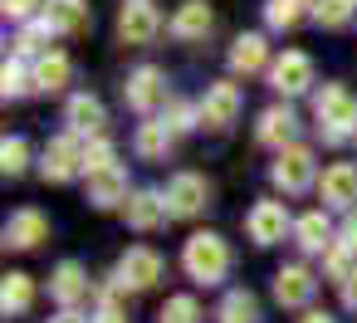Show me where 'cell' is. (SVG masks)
Segmentation results:
<instances>
[{
  "label": "cell",
  "instance_id": "obj_24",
  "mask_svg": "<svg viewBox=\"0 0 357 323\" xmlns=\"http://www.w3.org/2000/svg\"><path fill=\"white\" fill-rule=\"evenodd\" d=\"M132 147H137V157H147V162H167L172 147H176V133L167 128V118H162V123H142L137 137H132Z\"/></svg>",
  "mask_w": 357,
  "mask_h": 323
},
{
  "label": "cell",
  "instance_id": "obj_3",
  "mask_svg": "<svg viewBox=\"0 0 357 323\" xmlns=\"http://www.w3.org/2000/svg\"><path fill=\"white\" fill-rule=\"evenodd\" d=\"M269 181H274V191H284V196L308 191V186L318 181V162H313V152H308L303 142L284 147V152L274 157V167H269Z\"/></svg>",
  "mask_w": 357,
  "mask_h": 323
},
{
  "label": "cell",
  "instance_id": "obj_27",
  "mask_svg": "<svg viewBox=\"0 0 357 323\" xmlns=\"http://www.w3.org/2000/svg\"><path fill=\"white\" fill-rule=\"evenodd\" d=\"M50 20L40 15V20H30V25H20L15 30V59H45L50 54Z\"/></svg>",
  "mask_w": 357,
  "mask_h": 323
},
{
  "label": "cell",
  "instance_id": "obj_36",
  "mask_svg": "<svg viewBox=\"0 0 357 323\" xmlns=\"http://www.w3.org/2000/svg\"><path fill=\"white\" fill-rule=\"evenodd\" d=\"M40 6H45V0H0V10H6V20H15V25H30Z\"/></svg>",
  "mask_w": 357,
  "mask_h": 323
},
{
  "label": "cell",
  "instance_id": "obj_26",
  "mask_svg": "<svg viewBox=\"0 0 357 323\" xmlns=\"http://www.w3.org/2000/svg\"><path fill=\"white\" fill-rule=\"evenodd\" d=\"M69 74H74V64H69V54H59V50H50L45 59H35V89H40V93H64V89H69Z\"/></svg>",
  "mask_w": 357,
  "mask_h": 323
},
{
  "label": "cell",
  "instance_id": "obj_1",
  "mask_svg": "<svg viewBox=\"0 0 357 323\" xmlns=\"http://www.w3.org/2000/svg\"><path fill=\"white\" fill-rule=\"evenodd\" d=\"M313 118H318L323 142L357 137V98H352V89L347 84H323L313 93Z\"/></svg>",
  "mask_w": 357,
  "mask_h": 323
},
{
  "label": "cell",
  "instance_id": "obj_14",
  "mask_svg": "<svg viewBox=\"0 0 357 323\" xmlns=\"http://www.w3.org/2000/svg\"><path fill=\"white\" fill-rule=\"evenodd\" d=\"M313 294H318V274H313L308 264H284V269L274 274V299H279L284 308H308Z\"/></svg>",
  "mask_w": 357,
  "mask_h": 323
},
{
  "label": "cell",
  "instance_id": "obj_25",
  "mask_svg": "<svg viewBox=\"0 0 357 323\" xmlns=\"http://www.w3.org/2000/svg\"><path fill=\"white\" fill-rule=\"evenodd\" d=\"M35 308V279L30 274H6V284H0V313L6 318H20V313H30Z\"/></svg>",
  "mask_w": 357,
  "mask_h": 323
},
{
  "label": "cell",
  "instance_id": "obj_35",
  "mask_svg": "<svg viewBox=\"0 0 357 323\" xmlns=\"http://www.w3.org/2000/svg\"><path fill=\"white\" fill-rule=\"evenodd\" d=\"M113 162H118L113 142H108V137H93L89 152H84V172H98V167H113Z\"/></svg>",
  "mask_w": 357,
  "mask_h": 323
},
{
  "label": "cell",
  "instance_id": "obj_40",
  "mask_svg": "<svg viewBox=\"0 0 357 323\" xmlns=\"http://www.w3.org/2000/svg\"><path fill=\"white\" fill-rule=\"evenodd\" d=\"M298 323H333V313H318V308H308V313H303Z\"/></svg>",
  "mask_w": 357,
  "mask_h": 323
},
{
  "label": "cell",
  "instance_id": "obj_18",
  "mask_svg": "<svg viewBox=\"0 0 357 323\" xmlns=\"http://www.w3.org/2000/svg\"><path fill=\"white\" fill-rule=\"evenodd\" d=\"M123 216H128L132 230H157V225L172 216V211H167V191H132L128 206H123Z\"/></svg>",
  "mask_w": 357,
  "mask_h": 323
},
{
  "label": "cell",
  "instance_id": "obj_7",
  "mask_svg": "<svg viewBox=\"0 0 357 323\" xmlns=\"http://www.w3.org/2000/svg\"><path fill=\"white\" fill-rule=\"evenodd\" d=\"M162 35V10L152 0H123L118 10V40L123 45H152Z\"/></svg>",
  "mask_w": 357,
  "mask_h": 323
},
{
  "label": "cell",
  "instance_id": "obj_31",
  "mask_svg": "<svg viewBox=\"0 0 357 323\" xmlns=\"http://www.w3.org/2000/svg\"><path fill=\"white\" fill-rule=\"evenodd\" d=\"M303 20V6L298 0H264V25L269 30H294Z\"/></svg>",
  "mask_w": 357,
  "mask_h": 323
},
{
  "label": "cell",
  "instance_id": "obj_15",
  "mask_svg": "<svg viewBox=\"0 0 357 323\" xmlns=\"http://www.w3.org/2000/svg\"><path fill=\"white\" fill-rule=\"evenodd\" d=\"M64 123H69V133L74 137H103V128H108V108H103V98H93V93H74L69 98V108H64Z\"/></svg>",
  "mask_w": 357,
  "mask_h": 323
},
{
  "label": "cell",
  "instance_id": "obj_11",
  "mask_svg": "<svg viewBox=\"0 0 357 323\" xmlns=\"http://www.w3.org/2000/svg\"><path fill=\"white\" fill-rule=\"evenodd\" d=\"M269 84H274L284 98L308 93V89H313V59H308L303 50H284V54L274 59V69H269Z\"/></svg>",
  "mask_w": 357,
  "mask_h": 323
},
{
  "label": "cell",
  "instance_id": "obj_9",
  "mask_svg": "<svg viewBox=\"0 0 357 323\" xmlns=\"http://www.w3.org/2000/svg\"><path fill=\"white\" fill-rule=\"evenodd\" d=\"M284 230H294V216H289L284 201H255V206H250V216H245V235H250L255 245H279Z\"/></svg>",
  "mask_w": 357,
  "mask_h": 323
},
{
  "label": "cell",
  "instance_id": "obj_28",
  "mask_svg": "<svg viewBox=\"0 0 357 323\" xmlns=\"http://www.w3.org/2000/svg\"><path fill=\"white\" fill-rule=\"evenodd\" d=\"M215 318L220 323H259V303H255L250 289H235V294H225V303H220Z\"/></svg>",
  "mask_w": 357,
  "mask_h": 323
},
{
  "label": "cell",
  "instance_id": "obj_29",
  "mask_svg": "<svg viewBox=\"0 0 357 323\" xmlns=\"http://www.w3.org/2000/svg\"><path fill=\"white\" fill-rule=\"evenodd\" d=\"M352 15H357V0H318V10H313V20L323 30H347Z\"/></svg>",
  "mask_w": 357,
  "mask_h": 323
},
{
  "label": "cell",
  "instance_id": "obj_21",
  "mask_svg": "<svg viewBox=\"0 0 357 323\" xmlns=\"http://www.w3.org/2000/svg\"><path fill=\"white\" fill-rule=\"evenodd\" d=\"M294 240H298V250H308V255H328V245L337 240V230H333V220H328L323 211H308V216L294 220Z\"/></svg>",
  "mask_w": 357,
  "mask_h": 323
},
{
  "label": "cell",
  "instance_id": "obj_17",
  "mask_svg": "<svg viewBox=\"0 0 357 323\" xmlns=\"http://www.w3.org/2000/svg\"><path fill=\"white\" fill-rule=\"evenodd\" d=\"M294 133H298V118H294L289 103H269V108L259 113V123H255V137H259L264 147H274V152L294 147Z\"/></svg>",
  "mask_w": 357,
  "mask_h": 323
},
{
  "label": "cell",
  "instance_id": "obj_39",
  "mask_svg": "<svg viewBox=\"0 0 357 323\" xmlns=\"http://www.w3.org/2000/svg\"><path fill=\"white\" fill-rule=\"evenodd\" d=\"M93 323H128V313H118V308H98Z\"/></svg>",
  "mask_w": 357,
  "mask_h": 323
},
{
  "label": "cell",
  "instance_id": "obj_10",
  "mask_svg": "<svg viewBox=\"0 0 357 323\" xmlns=\"http://www.w3.org/2000/svg\"><path fill=\"white\" fill-rule=\"evenodd\" d=\"M162 255L152 250V245H132L123 260H118V269H113V279L123 284V289H152L157 279H162Z\"/></svg>",
  "mask_w": 357,
  "mask_h": 323
},
{
  "label": "cell",
  "instance_id": "obj_37",
  "mask_svg": "<svg viewBox=\"0 0 357 323\" xmlns=\"http://www.w3.org/2000/svg\"><path fill=\"white\" fill-rule=\"evenodd\" d=\"M337 289H342V303H347V308H357V269H352V274H347Z\"/></svg>",
  "mask_w": 357,
  "mask_h": 323
},
{
  "label": "cell",
  "instance_id": "obj_6",
  "mask_svg": "<svg viewBox=\"0 0 357 323\" xmlns=\"http://www.w3.org/2000/svg\"><path fill=\"white\" fill-rule=\"evenodd\" d=\"M84 142L74 137V133H59V137H50V147H45V157H40V172H45V181H74L79 172H84Z\"/></svg>",
  "mask_w": 357,
  "mask_h": 323
},
{
  "label": "cell",
  "instance_id": "obj_34",
  "mask_svg": "<svg viewBox=\"0 0 357 323\" xmlns=\"http://www.w3.org/2000/svg\"><path fill=\"white\" fill-rule=\"evenodd\" d=\"M167 128L172 133H191V128H201V108H191V103H167Z\"/></svg>",
  "mask_w": 357,
  "mask_h": 323
},
{
  "label": "cell",
  "instance_id": "obj_4",
  "mask_svg": "<svg viewBox=\"0 0 357 323\" xmlns=\"http://www.w3.org/2000/svg\"><path fill=\"white\" fill-rule=\"evenodd\" d=\"M123 98H128V108H132V113L152 118L162 103H172V98H167V74H162L157 64L132 69V74H128V84H123Z\"/></svg>",
  "mask_w": 357,
  "mask_h": 323
},
{
  "label": "cell",
  "instance_id": "obj_41",
  "mask_svg": "<svg viewBox=\"0 0 357 323\" xmlns=\"http://www.w3.org/2000/svg\"><path fill=\"white\" fill-rule=\"evenodd\" d=\"M298 6H313V10H318V0H298Z\"/></svg>",
  "mask_w": 357,
  "mask_h": 323
},
{
  "label": "cell",
  "instance_id": "obj_22",
  "mask_svg": "<svg viewBox=\"0 0 357 323\" xmlns=\"http://www.w3.org/2000/svg\"><path fill=\"white\" fill-rule=\"evenodd\" d=\"M172 40H181V45H191V40H206L211 35V6L206 0H186V6L172 15Z\"/></svg>",
  "mask_w": 357,
  "mask_h": 323
},
{
  "label": "cell",
  "instance_id": "obj_12",
  "mask_svg": "<svg viewBox=\"0 0 357 323\" xmlns=\"http://www.w3.org/2000/svg\"><path fill=\"white\" fill-rule=\"evenodd\" d=\"M84 186H89V201H93L98 211L128 206V167H123V162L98 167V172H84Z\"/></svg>",
  "mask_w": 357,
  "mask_h": 323
},
{
  "label": "cell",
  "instance_id": "obj_5",
  "mask_svg": "<svg viewBox=\"0 0 357 323\" xmlns=\"http://www.w3.org/2000/svg\"><path fill=\"white\" fill-rule=\"evenodd\" d=\"M211 206V181L201 176V172H176L172 181H167V211L176 216V220H191V216H201Z\"/></svg>",
  "mask_w": 357,
  "mask_h": 323
},
{
  "label": "cell",
  "instance_id": "obj_19",
  "mask_svg": "<svg viewBox=\"0 0 357 323\" xmlns=\"http://www.w3.org/2000/svg\"><path fill=\"white\" fill-rule=\"evenodd\" d=\"M89 289H93V284H89V269H84L79 260H64V264L50 274V294H54L64 308H74L79 299H89Z\"/></svg>",
  "mask_w": 357,
  "mask_h": 323
},
{
  "label": "cell",
  "instance_id": "obj_2",
  "mask_svg": "<svg viewBox=\"0 0 357 323\" xmlns=\"http://www.w3.org/2000/svg\"><path fill=\"white\" fill-rule=\"evenodd\" d=\"M181 264H186V274L196 279V284H220L225 274H230V245H225V235H215V230H196L186 245H181Z\"/></svg>",
  "mask_w": 357,
  "mask_h": 323
},
{
  "label": "cell",
  "instance_id": "obj_33",
  "mask_svg": "<svg viewBox=\"0 0 357 323\" xmlns=\"http://www.w3.org/2000/svg\"><path fill=\"white\" fill-rule=\"evenodd\" d=\"M162 323H201V303L191 294H176L162 303Z\"/></svg>",
  "mask_w": 357,
  "mask_h": 323
},
{
  "label": "cell",
  "instance_id": "obj_23",
  "mask_svg": "<svg viewBox=\"0 0 357 323\" xmlns=\"http://www.w3.org/2000/svg\"><path fill=\"white\" fill-rule=\"evenodd\" d=\"M230 69L245 74V79L259 74V69H274V64H269V40H264V35H240V40L230 45Z\"/></svg>",
  "mask_w": 357,
  "mask_h": 323
},
{
  "label": "cell",
  "instance_id": "obj_13",
  "mask_svg": "<svg viewBox=\"0 0 357 323\" xmlns=\"http://www.w3.org/2000/svg\"><path fill=\"white\" fill-rule=\"evenodd\" d=\"M45 235H50V220H45V211H35V206H20V211H10L6 230H0V245H6V250H35Z\"/></svg>",
  "mask_w": 357,
  "mask_h": 323
},
{
  "label": "cell",
  "instance_id": "obj_30",
  "mask_svg": "<svg viewBox=\"0 0 357 323\" xmlns=\"http://www.w3.org/2000/svg\"><path fill=\"white\" fill-rule=\"evenodd\" d=\"M30 89H35V69H25V59H6V69H0V93L20 98Z\"/></svg>",
  "mask_w": 357,
  "mask_h": 323
},
{
  "label": "cell",
  "instance_id": "obj_8",
  "mask_svg": "<svg viewBox=\"0 0 357 323\" xmlns=\"http://www.w3.org/2000/svg\"><path fill=\"white\" fill-rule=\"evenodd\" d=\"M240 108H245L240 84H235V79H220V84H211V89H206V98H201V123H206V128H215V133H225V128L240 118Z\"/></svg>",
  "mask_w": 357,
  "mask_h": 323
},
{
  "label": "cell",
  "instance_id": "obj_32",
  "mask_svg": "<svg viewBox=\"0 0 357 323\" xmlns=\"http://www.w3.org/2000/svg\"><path fill=\"white\" fill-rule=\"evenodd\" d=\"M25 167H30V142L25 137H6V142H0V172L20 176Z\"/></svg>",
  "mask_w": 357,
  "mask_h": 323
},
{
  "label": "cell",
  "instance_id": "obj_20",
  "mask_svg": "<svg viewBox=\"0 0 357 323\" xmlns=\"http://www.w3.org/2000/svg\"><path fill=\"white\" fill-rule=\"evenodd\" d=\"M45 20H50L54 35H84L93 25V15H89L84 0H45Z\"/></svg>",
  "mask_w": 357,
  "mask_h": 323
},
{
  "label": "cell",
  "instance_id": "obj_38",
  "mask_svg": "<svg viewBox=\"0 0 357 323\" xmlns=\"http://www.w3.org/2000/svg\"><path fill=\"white\" fill-rule=\"evenodd\" d=\"M54 323H93V318H84L79 308H59V313H54Z\"/></svg>",
  "mask_w": 357,
  "mask_h": 323
},
{
  "label": "cell",
  "instance_id": "obj_16",
  "mask_svg": "<svg viewBox=\"0 0 357 323\" xmlns=\"http://www.w3.org/2000/svg\"><path fill=\"white\" fill-rule=\"evenodd\" d=\"M318 196H323V206H333V211H352V206H357V167H352V162H333V167L318 176Z\"/></svg>",
  "mask_w": 357,
  "mask_h": 323
}]
</instances>
